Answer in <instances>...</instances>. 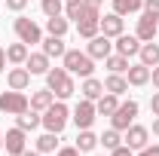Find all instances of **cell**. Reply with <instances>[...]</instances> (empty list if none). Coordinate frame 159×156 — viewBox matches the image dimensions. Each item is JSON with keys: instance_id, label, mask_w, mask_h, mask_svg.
I'll list each match as a JSON object with an SVG mask.
<instances>
[{"instance_id": "cell-12", "label": "cell", "mask_w": 159, "mask_h": 156, "mask_svg": "<svg viewBox=\"0 0 159 156\" xmlns=\"http://www.w3.org/2000/svg\"><path fill=\"white\" fill-rule=\"evenodd\" d=\"M101 34L110 40H116L122 34V16L119 12H107V16H101Z\"/></svg>"}, {"instance_id": "cell-15", "label": "cell", "mask_w": 159, "mask_h": 156, "mask_svg": "<svg viewBox=\"0 0 159 156\" xmlns=\"http://www.w3.org/2000/svg\"><path fill=\"white\" fill-rule=\"evenodd\" d=\"M125 80H129V86H147L150 83V67L147 64H129Z\"/></svg>"}, {"instance_id": "cell-6", "label": "cell", "mask_w": 159, "mask_h": 156, "mask_svg": "<svg viewBox=\"0 0 159 156\" xmlns=\"http://www.w3.org/2000/svg\"><path fill=\"white\" fill-rule=\"evenodd\" d=\"M98 117V110H95V101H89V98H83L77 107H74V122H77V129H92V122Z\"/></svg>"}, {"instance_id": "cell-39", "label": "cell", "mask_w": 159, "mask_h": 156, "mask_svg": "<svg viewBox=\"0 0 159 156\" xmlns=\"http://www.w3.org/2000/svg\"><path fill=\"white\" fill-rule=\"evenodd\" d=\"M58 156H80V150H77V147H61Z\"/></svg>"}, {"instance_id": "cell-20", "label": "cell", "mask_w": 159, "mask_h": 156, "mask_svg": "<svg viewBox=\"0 0 159 156\" xmlns=\"http://www.w3.org/2000/svg\"><path fill=\"white\" fill-rule=\"evenodd\" d=\"M141 64H147V67H156L159 64V43H153V40H150V43H141Z\"/></svg>"}, {"instance_id": "cell-5", "label": "cell", "mask_w": 159, "mask_h": 156, "mask_svg": "<svg viewBox=\"0 0 159 156\" xmlns=\"http://www.w3.org/2000/svg\"><path fill=\"white\" fill-rule=\"evenodd\" d=\"M135 117H138V101H119V107H116V113L110 117V122H113L116 132H125L135 122Z\"/></svg>"}, {"instance_id": "cell-25", "label": "cell", "mask_w": 159, "mask_h": 156, "mask_svg": "<svg viewBox=\"0 0 159 156\" xmlns=\"http://www.w3.org/2000/svg\"><path fill=\"white\" fill-rule=\"evenodd\" d=\"M6 61L9 64H25L28 61V43H12V46H6Z\"/></svg>"}, {"instance_id": "cell-38", "label": "cell", "mask_w": 159, "mask_h": 156, "mask_svg": "<svg viewBox=\"0 0 159 156\" xmlns=\"http://www.w3.org/2000/svg\"><path fill=\"white\" fill-rule=\"evenodd\" d=\"M150 110H153V117H159V92L150 98Z\"/></svg>"}, {"instance_id": "cell-3", "label": "cell", "mask_w": 159, "mask_h": 156, "mask_svg": "<svg viewBox=\"0 0 159 156\" xmlns=\"http://www.w3.org/2000/svg\"><path fill=\"white\" fill-rule=\"evenodd\" d=\"M67 117H70L67 104H64V101H52V104L43 110V126H46V132L61 135V132H64V126H67Z\"/></svg>"}, {"instance_id": "cell-23", "label": "cell", "mask_w": 159, "mask_h": 156, "mask_svg": "<svg viewBox=\"0 0 159 156\" xmlns=\"http://www.w3.org/2000/svg\"><path fill=\"white\" fill-rule=\"evenodd\" d=\"M16 122H19V129H25V132H34L37 126H43V117H40L37 110H31V107H28L25 113L16 117Z\"/></svg>"}, {"instance_id": "cell-34", "label": "cell", "mask_w": 159, "mask_h": 156, "mask_svg": "<svg viewBox=\"0 0 159 156\" xmlns=\"http://www.w3.org/2000/svg\"><path fill=\"white\" fill-rule=\"evenodd\" d=\"M144 12H150L153 19H159V0H144Z\"/></svg>"}, {"instance_id": "cell-29", "label": "cell", "mask_w": 159, "mask_h": 156, "mask_svg": "<svg viewBox=\"0 0 159 156\" xmlns=\"http://www.w3.org/2000/svg\"><path fill=\"white\" fill-rule=\"evenodd\" d=\"M46 31H49L52 37H64V34H67V19H64V16H52V19H46Z\"/></svg>"}, {"instance_id": "cell-44", "label": "cell", "mask_w": 159, "mask_h": 156, "mask_svg": "<svg viewBox=\"0 0 159 156\" xmlns=\"http://www.w3.org/2000/svg\"><path fill=\"white\" fill-rule=\"evenodd\" d=\"M21 156H40V150H34V153H28V150H25V153H21Z\"/></svg>"}, {"instance_id": "cell-32", "label": "cell", "mask_w": 159, "mask_h": 156, "mask_svg": "<svg viewBox=\"0 0 159 156\" xmlns=\"http://www.w3.org/2000/svg\"><path fill=\"white\" fill-rule=\"evenodd\" d=\"M55 147H58L55 132H46V135H40V138H37V150H40V153H52Z\"/></svg>"}, {"instance_id": "cell-4", "label": "cell", "mask_w": 159, "mask_h": 156, "mask_svg": "<svg viewBox=\"0 0 159 156\" xmlns=\"http://www.w3.org/2000/svg\"><path fill=\"white\" fill-rule=\"evenodd\" d=\"M31 107V98L25 95V92H16V89H9V92H0V110L3 113H9V117H19Z\"/></svg>"}, {"instance_id": "cell-14", "label": "cell", "mask_w": 159, "mask_h": 156, "mask_svg": "<svg viewBox=\"0 0 159 156\" xmlns=\"http://www.w3.org/2000/svg\"><path fill=\"white\" fill-rule=\"evenodd\" d=\"M6 83H9V89L25 92V89L31 86V71H28V67H12V71L6 74Z\"/></svg>"}, {"instance_id": "cell-17", "label": "cell", "mask_w": 159, "mask_h": 156, "mask_svg": "<svg viewBox=\"0 0 159 156\" xmlns=\"http://www.w3.org/2000/svg\"><path fill=\"white\" fill-rule=\"evenodd\" d=\"M119 107V95H110V92H104V95L95 101V110H98L101 117H113Z\"/></svg>"}, {"instance_id": "cell-33", "label": "cell", "mask_w": 159, "mask_h": 156, "mask_svg": "<svg viewBox=\"0 0 159 156\" xmlns=\"http://www.w3.org/2000/svg\"><path fill=\"white\" fill-rule=\"evenodd\" d=\"M40 6H43L46 19H52V16H61V12H64V0H40Z\"/></svg>"}, {"instance_id": "cell-7", "label": "cell", "mask_w": 159, "mask_h": 156, "mask_svg": "<svg viewBox=\"0 0 159 156\" xmlns=\"http://www.w3.org/2000/svg\"><path fill=\"white\" fill-rule=\"evenodd\" d=\"M12 28H16V34H19L21 43H43V34H40V28L31 19H16Z\"/></svg>"}, {"instance_id": "cell-37", "label": "cell", "mask_w": 159, "mask_h": 156, "mask_svg": "<svg viewBox=\"0 0 159 156\" xmlns=\"http://www.w3.org/2000/svg\"><path fill=\"white\" fill-rule=\"evenodd\" d=\"M138 156H159V144H153V147H150V144H147V147H141Z\"/></svg>"}, {"instance_id": "cell-40", "label": "cell", "mask_w": 159, "mask_h": 156, "mask_svg": "<svg viewBox=\"0 0 159 156\" xmlns=\"http://www.w3.org/2000/svg\"><path fill=\"white\" fill-rule=\"evenodd\" d=\"M150 80H153V86L159 89V64H156V67H150Z\"/></svg>"}, {"instance_id": "cell-2", "label": "cell", "mask_w": 159, "mask_h": 156, "mask_svg": "<svg viewBox=\"0 0 159 156\" xmlns=\"http://www.w3.org/2000/svg\"><path fill=\"white\" fill-rule=\"evenodd\" d=\"M61 61H64V71H67V74H80L83 80L95 74V58H92L89 52H80V49H67Z\"/></svg>"}, {"instance_id": "cell-35", "label": "cell", "mask_w": 159, "mask_h": 156, "mask_svg": "<svg viewBox=\"0 0 159 156\" xmlns=\"http://www.w3.org/2000/svg\"><path fill=\"white\" fill-rule=\"evenodd\" d=\"M28 6V0H6V9H12V12H21Z\"/></svg>"}, {"instance_id": "cell-21", "label": "cell", "mask_w": 159, "mask_h": 156, "mask_svg": "<svg viewBox=\"0 0 159 156\" xmlns=\"http://www.w3.org/2000/svg\"><path fill=\"white\" fill-rule=\"evenodd\" d=\"M80 92H83V98H89V101H98V98L104 95V83H101V80H95V77H86Z\"/></svg>"}, {"instance_id": "cell-16", "label": "cell", "mask_w": 159, "mask_h": 156, "mask_svg": "<svg viewBox=\"0 0 159 156\" xmlns=\"http://www.w3.org/2000/svg\"><path fill=\"white\" fill-rule=\"evenodd\" d=\"M25 67L31 71V77H34V74H46V71H49V55H46V52H28Z\"/></svg>"}, {"instance_id": "cell-24", "label": "cell", "mask_w": 159, "mask_h": 156, "mask_svg": "<svg viewBox=\"0 0 159 156\" xmlns=\"http://www.w3.org/2000/svg\"><path fill=\"white\" fill-rule=\"evenodd\" d=\"M77 34L86 37V40L98 37V34H101V19H80L77 21Z\"/></svg>"}, {"instance_id": "cell-27", "label": "cell", "mask_w": 159, "mask_h": 156, "mask_svg": "<svg viewBox=\"0 0 159 156\" xmlns=\"http://www.w3.org/2000/svg\"><path fill=\"white\" fill-rule=\"evenodd\" d=\"M144 9V0H113V12L119 16H135Z\"/></svg>"}, {"instance_id": "cell-26", "label": "cell", "mask_w": 159, "mask_h": 156, "mask_svg": "<svg viewBox=\"0 0 159 156\" xmlns=\"http://www.w3.org/2000/svg\"><path fill=\"white\" fill-rule=\"evenodd\" d=\"M95 144H98V135H92V129H80V135H77V150L80 153H92Z\"/></svg>"}, {"instance_id": "cell-19", "label": "cell", "mask_w": 159, "mask_h": 156, "mask_svg": "<svg viewBox=\"0 0 159 156\" xmlns=\"http://www.w3.org/2000/svg\"><path fill=\"white\" fill-rule=\"evenodd\" d=\"M104 92H110V95H125V92H129V80L122 77V74H110V77L104 80Z\"/></svg>"}, {"instance_id": "cell-45", "label": "cell", "mask_w": 159, "mask_h": 156, "mask_svg": "<svg viewBox=\"0 0 159 156\" xmlns=\"http://www.w3.org/2000/svg\"><path fill=\"white\" fill-rule=\"evenodd\" d=\"M0 147H3V132H0Z\"/></svg>"}, {"instance_id": "cell-13", "label": "cell", "mask_w": 159, "mask_h": 156, "mask_svg": "<svg viewBox=\"0 0 159 156\" xmlns=\"http://www.w3.org/2000/svg\"><path fill=\"white\" fill-rule=\"evenodd\" d=\"M113 49H116L119 55L132 58V55H138V52H141V40L138 37H129V34H119L116 43H113Z\"/></svg>"}, {"instance_id": "cell-31", "label": "cell", "mask_w": 159, "mask_h": 156, "mask_svg": "<svg viewBox=\"0 0 159 156\" xmlns=\"http://www.w3.org/2000/svg\"><path fill=\"white\" fill-rule=\"evenodd\" d=\"M98 144H104V150H116L119 144H122V138H119L116 129H107V132L98 138Z\"/></svg>"}, {"instance_id": "cell-9", "label": "cell", "mask_w": 159, "mask_h": 156, "mask_svg": "<svg viewBox=\"0 0 159 156\" xmlns=\"http://www.w3.org/2000/svg\"><path fill=\"white\" fill-rule=\"evenodd\" d=\"M25 135H28V132L19 129V126L9 129V132L3 135V147H6V153H9V156H21V153H25Z\"/></svg>"}, {"instance_id": "cell-28", "label": "cell", "mask_w": 159, "mask_h": 156, "mask_svg": "<svg viewBox=\"0 0 159 156\" xmlns=\"http://www.w3.org/2000/svg\"><path fill=\"white\" fill-rule=\"evenodd\" d=\"M86 9H89V6H86V0H64V16H67V19H83V16H86Z\"/></svg>"}, {"instance_id": "cell-41", "label": "cell", "mask_w": 159, "mask_h": 156, "mask_svg": "<svg viewBox=\"0 0 159 156\" xmlns=\"http://www.w3.org/2000/svg\"><path fill=\"white\" fill-rule=\"evenodd\" d=\"M3 71H6V49L0 46V74H3Z\"/></svg>"}, {"instance_id": "cell-46", "label": "cell", "mask_w": 159, "mask_h": 156, "mask_svg": "<svg viewBox=\"0 0 159 156\" xmlns=\"http://www.w3.org/2000/svg\"><path fill=\"white\" fill-rule=\"evenodd\" d=\"M156 37H159V31H156Z\"/></svg>"}, {"instance_id": "cell-36", "label": "cell", "mask_w": 159, "mask_h": 156, "mask_svg": "<svg viewBox=\"0 0 159 156\" xmlns=\"http://www.w3.org/2000/svg\"><path fill=\"white\" fill-rule=\"evenodd\" d=\"M110 156H135V153H132V147H125V144H119L116 150H110Z\"/></svg>"}, {"instance_id": "cell-11", "label": "cell", "mask_w": 159, "mask_h": 156, "mask_svg": "<svg viewBox=\"0 0 159 156\" xmlns=\"http://www.w3.org/2000/svg\"><path fill=\"white\" fill-rule=\"evenodd\" d=\"M86 52L92 55V58H107L110 52H113V43H110V37H104V34H98V37L89 40V46H86Z\"/></svg>"}, {"instance_id": "cell-1", "label": "cell", "mask_w": 159, "mask_h": 156, "mask_svg": "<svg viewBox=\"0 0 159 156\" xmlns=\"http://www.w3.org/2000/svg\"><path fill=\"white\" fill-rule=\"evenodd\" d=\"M46 89H52L58 101H64V98H70L74 92H77L74 77H70L64 67H49V71H46Z\"/></svg>"}, {"instance_id": "cell-8", "label": "cell", "mask_w": 159, "mask_h": 156, "mask_svg": "<svg viewBox=\"0 0 159 156\" xmlns=\"http://www.w3.org/2000/svg\"><path fill=\"white\" fill-rule=\"evenodd\" d=\"M156 31H159V19H153L150 12H141L138 28H135V37H138L141 43H150V40L156 37Z\"/></svg>"}, {"instance_id": "cell-42", "label": "cell", "mask_w": 159, "mask_h": 156, "mask_svg": "<svg viewBox=\"0 0 159 156\" xmlns=\"http://www.w3.org/2000/svg\"><path fill=\"white\" fill-rule=\"evenodd\" d=\"M153 135H159V117L153 119Z\"/></svg>"}, {"instance_id": "cell-22", "label": "cell", "mask_w": 159, "mask_h": 156, "mask_svg": "<svg viewBox=\"0 0 159 156\" xmlns=\"http://www.w3.org/2000/svg\"><path fill=\"white\" fill-rule=\"evenodd\" d=\"M52 101H55V92H52V89H40V92H34V95H31V110L43 113Z\"/></svg>"}, {"instance_id": "cell-43", "label": "cell", "mask_w": 159, "mask_h": 156, "mask_svg": "<svg viewBox=\"0 0 159 156\" xmlns=\"http://www.w3.org/2000/svg\"><path fill=\"white\" fill-rule=\"evenodd\" d=\"M86 3H89V6H98V9H101V0H86Z\"/></svg>"}, {"instance_id": "cell-30", "label": "cell", "mask_w": 159, "mask_h": 156, "mask_svg": "<svg viewBox=\"0 0 159 156\" xmlns=\"http://www.w3.org/2000/svg\"><path fill=\"white\" fill-rule=\"evenodd\" d=\"M104 64H107V67H110V74H125V71H129V58H125V55H113V52H110V55H107V58H104Z\"/></svg>"}, {"instance_id": "cell-10", "label": "cell", "mask_w": 159, "mask_h": 156, "mask_svg": "<svg viewBox=\"0 0 159 156\" xmlns=\"http://www.w3.org/2000/svg\"><path fill=\"white\" fill-rule=\"evenodd\" d=\"M147 138H150V132L144 129V126H129L125 129V138H122V144L125 147H132V150H141V147H147Z\"/></svg>"}, {"instance_id": "cell-18", "label": "cell", "mask_w": 159, "mask_h": 156, "mask_svg": "<svg viewBox=\"0 0 159 156\" xmlns=\"http://www.w3.org/2000/svg\"><path fill=\"white\" fill-rule=\"evenodd\" d=\"M43 52H46L49 58H64L67 46H64V40H61V37H52V34H49V37L43 40Z\"/></svg>"}]
</instances>
